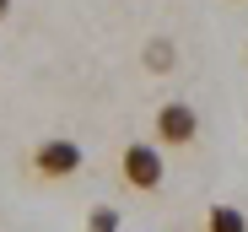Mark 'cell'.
Instances as JSON below:
<instances>
[{
	"label": "cell",
	"mask_w": 248,
	"mask_h": 232,
	"mask_svg": "<svg viewBox=\"0 0 248 232\" xmlns=\"http://www.w3.org/2000/svg\"><path fill=\"white\" fill-rule=\"evenodd\" d=\"M146 70H156V76L178 70V49H173V38H151V44H146Z\"/></svg>",
	"instance_id": "5b68a950"
},
{
	"label": "cell",
	"mask_w": 248,
	"mask_h": 232,
	"mask_svg": "<svg viewBox=\"0 0 248 232\" xmlns=\"http://www.w3.org/2000/svg\"><path fill=\"white\" fill-rule=\"evenodd\" d=\"M119 227H124L119 205H92V216H87V232H119Z\"/></svg>",
	"instance_id": "8992f818"
},
{
	"label": "cell",
	"mask_w": 248,
	"mask_h": 232,
	"mask_svg": "<svg viewBox=\"0 0 248 232\" xmlns=\"http://www.w3.org/2000/svg\"><path fill=\"white\" fill-rule=\"evenodd\" d=\"M6 16H11V0H0V22H6Z\"/></svg>",
	"instance_id": "52a82bcc"
},
{
	"label": "cell",
	"mask_w": 248,
	"mask_h": 232,
	"mask_svg": "<svg viewBox=\"0 0 248 232\" xmlns=\"http://www.w3.org/2000/svg\"><path fill=\"white\" fill-rule=\"evenodd\" d=\"M27 168L44 178V184H65V178H76L81 168H87V151H81V140H70V135H44V140L32 146Z\"/></svg>",
	"instance_id": "7a4b0ae2"
},
{
	"label": "cell",
	"mask_w": 248,
	"mask_h": 232,
	"mask_svg": "<svg viewBox=\"0 0 248 232\" xmlns=\"http://www.w3.org/2000/svg\"><path fill=\"white\" fill-rule=\"evenodd\" d=\"M205 232H248V211H237V205H211V211H205Z\"/></svg>",
	"instance_id": "277c9868"
},
{
	"label": "cell",
	"mask_w": 248,
	"mask_h": 232,
	"mask_svg": "<svg viewBox=\"0 0 248 232\" xmlns=\"http://www.w3.org/2000/svg\"><path fill=\"white\" fill-rule=\"evenodd\" d=\"M119 178H124V189H135V195H156V189L168 184V151L156 140H130L119 151Z\"/></svg>",
	"instance_id": "6da1fadb"
},
{
	"label": "cell",
	"mask_w": 248,
	"mask_h": 232,
	"mask_svg": "<svg viewBox=\"0 0 248 232\" xmlns=\"http://www.w3.org/2000/svg\"><path fill=\"white\" fill-rule=\"evenodd\" d=\"M151 130H156V146H162V151H184V146L200 140V113H194V103L173 97V103H162V108H156Z\"/></svg>",
	"instance_id": "3957f363"
}]
</instances>
